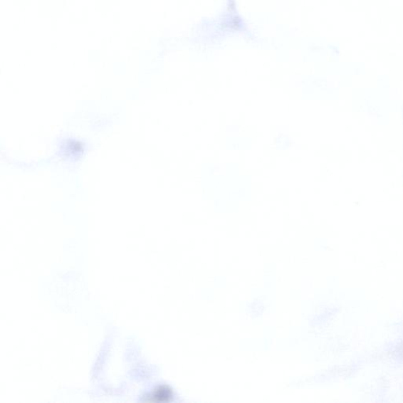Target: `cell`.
<instances>
[{"label": "cell", "instance_id": "cell-1", "mask_svg": "<svg viewBox=\"0 0 403 403\" xmlns=\"http://www.w3.org/2000/svg\"><path fill=\"white\" fill-rule=\"evenodd\" d=\"M170 397V391L166 387H161L153 392L150 399L151 401L162 402L168 400Z\"/></svg>", "mask_w": 403, "mask_h": 403}]
</instances>
